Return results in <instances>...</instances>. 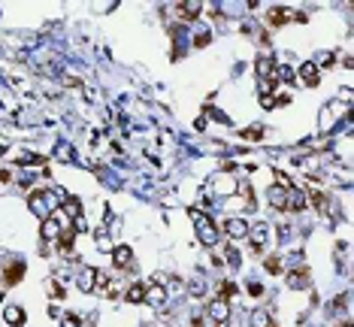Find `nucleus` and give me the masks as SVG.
Returning a JSON list of instances; mask_svg holds the SVG:
<instances>
[{
    "mask_svg": "<svg viewBox=\"0 0 354 327\" xmlns=\"http://www.w3.org/2000/svg\"><path fill=\"white\" fill-rule=\"evenodd\" d=\"M191 218L197 221V236H200V242L203 245H215L218 242V227H215L212 218H206L200 209H191Z\"/></svg>",
    "mask_w": 354,
    "mask_h": 327,
    "instance_id": "f257e3e1",
    "label": "nucleus"
},
{
    "mask_svg": "<svg viewBox=\"0 0 354 327\" xmlns=\"http://www.w3.org/2000/svg\"><path fill=\"white\" fill-rule=\"evenodd\" d=\"M24 276V264L21 261H9L6 270H3V285H18Z\"/></svg>",
    "mask_w": 354,
    "mask_h": 327,
    "instance_id": "f03ea898",
    "label": "nucleus"
},
{
    "mask_svg": "<svg viewBox=\"0 0 354 327\" xmlns=\"http://www.w3.org/2000/svg\"><path fill=\"white\" fill-rule=\"evenodd\" d=\"M209 315H212V321H218V324H227V318H230V306H227V300H212V306H209Z\"/></svg>",
    "mask_w": 354,
    "mask_h": 327,
    "instance_id": "7ed1b4c3",
    "label": "nucleus"
},
{
    "mask_svg": "<svg viewBox=\"0 0 354 327\" xmlns=\"http://www.w3.org/2000/svg\"><path fill=\"white\" fill-rule=\"evenodd\" d=\"M300 79L309 85V88H315L318 85V64H312V61H306L303 67H300Z\"/></svg>",
    "mask_w": 354,
    "mask_h": 327,
    "instance_id": "20e7f679",
    "label": "nucleus"
},
{
    "mask_svg": "<svg viewBox=\"0 0 354 327\" xmlns=\"http://www.w3.org/2000/svg\"><path fill=\"white\" fill-rule=\"evenodd\" d=\"M227 233L233 236V239H239V236H248V224L242 221V218H227Z\"/></svg>",
    "mask_w": 354,
    "mask_h": 327,
    "instance_id": "39448f33",
    "label": "nucleus"
},
{
    "mask_svg": "<svg viewBox=\"0 0 354 327\" xmlns=\"http://www.w3.org/2000/svg\"><path fill=\"white\" fill-rule=\"evenodd\" d=\"M130 258H133V251H130L127 245L112 248V261H115V267H127V264H130Z\"/></svg>",
    "mask_w": 354,
    "mask_h": 327,
    "instance_id": "423d86ee",
    "label": "nucleus"
},
{
    "mask_svg": "<svg viewBox=\"0 0 354 327\" xmlns=\"http://www.w3.org/2000/svg\"><path fill=\"white\" fill-rule=\"evenodd\" d=\"M142 300H145L148 306H161V303L167 300V294H164V288H161V285H154V288L145 291V297H142Z\"/></svg>",
    "mask_w": 354,
    "mask_h": 327,
    "instance_id": "0eeeda50",
    "label": "nucleus"
},
{
    "mask_svg": "<svg viewBox=\"0 0 354 327\" xmlns=\"http://www.w3.org/2000/svg\"><path fill=\"white\" fill-rule=\"evenodd\" d=\"M94 282H97V270H82L79 279H76V285L82 291H94Z\"/></svg>",
    "mask_w": 354,
    "mask_h": 327,
    "instance_id": "6e6552de",
    "label": "nucleus"
},
{
    "mask_svg": "<svg viewBox=\"0 0 354 327\" xmlns=\"http://www.w3.org/2000/svg\"><path fill=\"white\" fill-rule=\"evenodd\" d=\"M58 233H61V221H58L55 215H49L46 224H43V239H52V236H58Z\"/></svg>",
    "mask_w": 354,
    "mask_h": 327,
    "instance_id": "1a4fd4ad",
    "label": "nucleus"
},
{
    "mask_svg": "<svg viewBox=\"0 0 354 327\" xmlns=\"http://www.w3.org/2000/svg\"><path fill=\"white\" fill-rule=\"evenodd\" d=\"M179 15L185 21H194L197 15H200V3H179Z\"/></svg>",
    "mask_w": 354,
    "mask_h": 327,
    "instance_id": "9d476101",
    "label": "nucleus"
},
{
    "mask_svg": "<svg viewBox=\"0 0 354 327\" xmlns=\"http://www.w3.org/2000/svg\"><path fill=\"white\" fill-rule=\"evenodd\" d=\"M6 324L21 327V324H24V312H21L18 306H6Z\"/></svg>",
    "mask_w": 354,
    "mask_h": 327,
    "instance_id": "9b49d317",
    "label": "nucleus"
},
{
    "mask_svg": "<svg viewBox=\"0 0 354 327\" xmlns=\"http://www.w3.org/2000/svg\"><path fill=\"white\" fill-rule=\"evenodd\" d=\"M285 206H288V209H294V212H300V209L306 206V197H303L300 191H291V194H288V203H285Z\"/></svg>",
    "mask_w": 354,
    "mask_h": 327,
    "instance_id": "f8f14e48",
    "label": "nucleus"
},
{
    "mask_svg": "<svg viewBox=\"0 0 354 327\" xmlns=\"http://www.w3.org/2000/svg\"><path fill=\"white\" fill-rule=\"evenodd\" d=\"M288 285H291V288H306V285H309L306 270H294V273L288 276Z\"/></svg>",
    "mask_w": 354,
    "mask_h": 327,
    "instance_id": "ddd939ff",
    "label": "nucleus"
},
{
    "mask_svg": "<svg viewBox=\"0 0 354 327\" xmlns=\"http://www.w3.org/2000/svg\"><path fill=\"white\" fill-rule=\"evenodd\" d=\"M285 21H288V12H285L282 6H272V9H269V24L279 27V24H285Z\"/></svg>",
    "mask_w": 354,
    "mask_h": 327,
    "instance_id": "4468645a",
    "label": "nucleus"
},
{
    "mask_svg": "<svg viewBox=\"0 0 354 327\" xmlns=\"http://www.w3.org/2000/svg\"><path fill=\"white\" fill-rule=\"evenodd\" d=\"M251 327H272V321H269V315L266 312H251Z\"/></svg>",
    "mask_w": 354,
    "mask_h": 327,
    "instance_id": "2eb2a0df",
    "label": "nucleus"
},
{
    "mask_svg": "<svg viewBox=\"0 0 354 327\" xmlns=\"http://www.w3.org/2000/svg\"><path fill=\"white\" fill-rule=\"evenodd\" d=\"M142 297H145V288H142V285H130V291H127V300H130V303H139Z\"/></svg>",
    "mask_w": 354,
    "mask_h": 327,
    "instance_id": "dca6fc26",
    "label": "nucleus"
},
{
    "mask_svg": "<svg viewBox=\"0 0 354 327\" xmlns=\"http://www.w3.org/2000/svg\"><path fill=\"white\" fill-rule=\"evenodd\" d=\"M251 239H254V245H263V239H266V224H257L254 233H251Z\"/></svg>",
    "mask_w": 354,
    "mask_h": 327,
    "instance_id": "f3484780",
    "label": "nucleus"
},
{
    "mask_svg": "<svg viewBox=\"0 0 354 327\" xmlns=\"http://www.w3.org/2000/svg\"><path fill=\"white\" fill-rule=\"evenodd\" d=\"M269 200H272V206H285V200H288V197H285L279 188H272V191H269Z\"/></svg>",
    "mask_w": 354,
    "mask_h": 327,
    "instance_id": "a211bd4d",
    "label": "nucleus"
},
{
    "mask_svg": "<svg viewBox=\"0 0 354 327\" xmlns=\"http://www.w3.org/2000/svg\"><path fill=\"white\" fill-rule=\"evenodd\" d=\"M288 103H291V94H288V91H282V94L272 97V109H275V106H288Z\"/></svg>",
    "mask_w": 354,
    "mask_h": 327,
    "instance_id": "6ab92c4d",
    "label": "nucleus"
},
{
    "mask_svg": "<svg viewBox=\"0 0 354 327\" xmlns=\"http://www.w3.org/2000/svg\"><path fill=\"white\" fill-rule=\"evenodd\" d=\"M242 136L245 139H263V127L257 130V127H248V130H242Z\"/></svg>",
    "mask_w": 354,
    "mask_h": 327,
    "instance_id": "aec40b11",
    "label": "nucleus"
},
{
    "mask_svg": "<svg viewBox=\"0 0 354 327\" xmlns=\"http://www.w3.org/2000/svg\"><path fill=\"white\" fill-rule=\"evenodd\" d=\"M266 270H269V273H282V264H279V258H266Z\"/></svg>",
    "mask_w": 354,
    "mask_h": 327,
    "instance_id": "412c9836",
    "label": "nucleus"
},
{
    "mask_svg": "<svg viewBox=\"0 0 354 327\" xmlns=\"http://www.w3.org/2000/svg\"><path fill=\"white\" fill-rule=\"evenodd\" d=\"M221 294H224V297H233V294H236V285H233V282H224V285H221ZM224 297H221V300H224Z\"/></svg>",
    "mask_w": 354,
    "mask_h": 327,
    "instance_id": "4be33fe9",
    "label": "nucleus"
},
{
    "mask_svg": "<svg viewBox=\"0 0 354 327\" xmlns=\"http://www.w3.org/2000/svg\"><path fill=\"white\" fill-rule=\"evenodd\" d=\"M279 79L291 82V79H294V70H291V67H279Z\"/></svg>",
    "mask_w": 354,
    "mask_h": 327,
    "instance_id": "5701e85b",
    "label": "nucleus"
},
{
    "mask_svg": "<svg viewBox=\"0 0 354 327\" xmlns=\"http://www.w3.org/2000/svg\"><path fill=\"white\" fill-rule=\"evenodd\" d=\"M206 43H209V33H200V36H197V40H194V46H197V49H203Z\"/></svg>",
    "mask_w": 354,
    "mask_h": 327,
    "instance_id": "b1692460",
    "label": "nucleus"
},
{
    "mask_svg": "<svg viewBox=\"0 0 354 327\" xmlns=\"http://www.w3.org/2000/svg\"><path fill=\"white\" fill-rule=\"evenodd\" d=\"M52 297H55V300L64 297V288H61V285H52Z\"/></svg>",
    "mask_w": 354,
    "mask_h": 327,
    "instance_id": "393cba45",
    "label": "nucleus"
},
{
    "mask_svg": "<svg viewBox=\"0 0 354 327\" xmlns=\"http://www.w3.org/2000/svg\"><path fill=\"white\" fill-rule=\"evenodd\" d=\"M76 324H79V318H76V315H67V318H64V327H76Z\"/></svg>",
    "mask_w": 354,
    "mask_h": 327,
    "instance_id": "a878e982",
    "label": "nucleus"
},
{
    "mask_svg": "<svg viewBox=\"0 0 354 327\" xmlns=\"http://www.w3.org/2000/svg\"><path fill=\"white\" fill-rule=\"evenodd\" d=\"M248 291H251L254 297H260V294H263V288H260V285H248Z\"/></svg>",
    "mask_w": 354,
    "mask_h": 327,
    "instance_id": "bb28decb",
    "label": "nucleus"
},
{
    "mask_svg": "<svg viewBox=\"0 0 354 327\" xmlns=\"http://www.w3.org/2000/svg\"><path fill=\"white\" fill-rule=\"evenodd\" d=\"M342 327H354V324H342Z\"/></svg>",
    "mask_w": 354,
    "mask_h": 327,
    "instance_id": "cd10ccee",
    "label": "nucleus"
},
{
    "mask_svg": "<svg viewBox=\"0 0 354 327\" xmlns=\"http://www.w3.org/2000/svg\"><path fill=\"white\" fill-rule=\"evenodd\" d=\"M145 327H154V324H145Z\"/></svg>",
    "mask_w": 354,
    "mask_h": 327,
    "instance_id": "c85d7f7f",
    "label": "nucleus"
},
{
    "mask_svg": "<svg viewBox=\"0 0 354 327\" xmlns=\"http://www.w3.org/2000/svg\"><path fill=\"white\" fill-rule=\"evenodd\" d=\"M0 300H3V294H0Z\"/></svg>",
    "mask_w": 354,
    "mask_h": 327,
    "instance_id": "c756f323",
    "label": "nucleus"
}]
</instances>
